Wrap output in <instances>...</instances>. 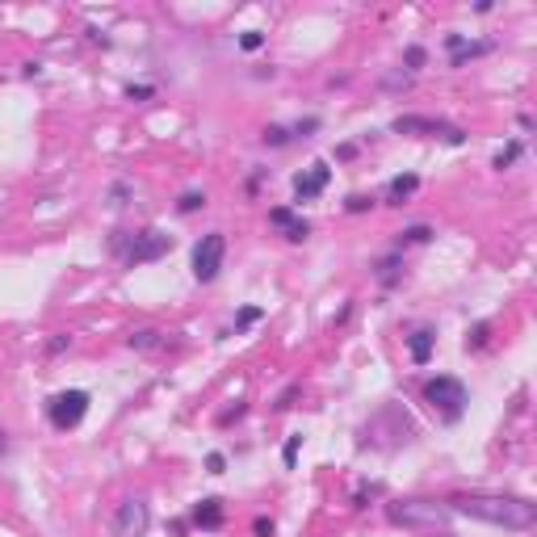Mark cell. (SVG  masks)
<instances>
[{"label": "cell", "mask_w": 537, "mask_h": 537, "mask_svg": "<svg viewBox=\"0 0 537 537\" xmlns=\"http://www.w3.org/2000/svg\"><path fill=\"white\" fill-rule=\"evenodd\" d=\"M449 512L474 516V520H487L500 529H533L537 520V504L520 500V496H453Z\"/></svg>", "instance_id": "cell-1"}, {"label": "cell", "mask_w": 537, "mask_h": 537, "mask_svg": "<svg viewBox=\"0 0 537 537\" xmlns=\"http://www.w3.org/2000/svg\"><path fill=\"white\" fill-rule=\"evenodd\" d=\"M449 516L453 512L445 504H437V500H395V504H387V520L391 525L424 529V533H445Z\"/></svg>", "instance_id": "cell-2"}, {"label": "cell", "mask_w": 537, "mask_h": 537, "mask_svg": "<svg viewBox=\"0 0 537 537\" xmlns=\"http://www.w3.org/2000/svg\"><path fill=\"white\" fill-rule=\"evenodd\" d=\"M407 437H411V420L399 403L382 407L378 416H369V424L361 428V445H373V449H399Z\"/></svg>", "instance_id": "cell-3"}, {"label": "cell", "mask_w": 537, "mask_h": 537, "mask_svg": "<svg viewBox=\"0 0 537 537\" xmlns=\"http://www.w3.org/2000/svg\"><path fill=\"white\" fill-rule=\"evenodd\" d=\"M424 399L433 403L445 420H458V416L466 411V387H462L458 378H449V373H441V378H433V382H424Z\"/></svg>", "instance_id": "cell-4"}, {"label": "cell", "mask_w": 537, "mask_h": 537, "mask_svg": "<svg viewBox=\"0 0 537 537\" xmlns=\"http://www.w3.org/2000/svg\"><path fill=\"white\" fill-rule=\"evenodd\" d=\"M223 256H227V235L223 231L202 235V244L193 248V277L202 286H210L214 277H219V268H223Z\"/></svg>", "instance_id": "cell-5"}, {"label": "cell", "mask_w": 537, "mask_h": 537, "mask_svg": "<svg viewBox=\"0 0 537 537\" xmlns=\"http://www.w3.org/2000/svg\"><path fill=\"white\" fill-rule=\"evenodd\" d=\"M391 130H395V135H433V139H445V143H453V147L466 143V130H458V126H449V122H441V118H420V114L395 118Z\"/></svg>", "instance_id": "cell-6"}, {"label": "cell", "mask_w": 537, "mask_h": 537, "mask_svg": "<svg viewBox=\"0 0 537 537\" xmlns=\"http://www.w3.org/2000/svg\"><path fill=\"white\" fill-rule=\"evenodd\" d=\"M88 411V391H59L55 399L46 403V416L55 428H76Z\"/></svg>", "instance_id": "cell-7"}, {"label": "cell", "mask_w": 537, "mask_h": 537, "mask_svg": "<svg viewBox=\"0 0 537 537\" xmlns=\"http://www.w3.org/2000/svg\"><path fill=\"white\" fill-rule=\"evenodd\" d=\"M173 248V235H164V231H155V227H147V231H139V235H130V248H126V264L135 268V264H147V260H159Z\"/></svg>", "instance_id": "cell-8"}, {"label": "cell", "mask_w": 537, "mask_h": 537, "mask_svg": "<svg viewBox=\"0 0 537 537\" xmlns=\"http://www.w3.org/2000/svg\"><path fill=\"white\" fill-rule=\"evenodd\" d=\"M147 525H151L147 500H135V496H130V500L118 504V512H114V533H118V537H143Z\"/></svg>", "instance_id": "cell-9"}, {"label": "cell", "mask_w": 537, "mask_h": 537, "mask_svg": "<svg viewBox=\"0 0 537 537\" xmlns=\"http://www.w3.org/2000/svg\"><path fill=\"white\" fill-rule=\"evenodd\" d=\"M328 181H332V168H328V164H311V173H298V177H294V193H298V202L319 197V193L328 189Z\"/></svg>", "instance_id": "cell-10"}, {"label": "cell", "mask_w": 537, "mask_h": 537, "mask_svg": "<svg viewBox=\"0 0 537 537\" xmlns=\"http://www.w3.org/2000/svg\"><path fill=\"white\" fill-rule=\"evenodd\" d=\"M268 223H273V227H282L290 244H302V240L311 235V223H306V219H294V210H286V206L268 210Z\"/></svg>", "instance_id": "cell-11"}, {"label": "cell", "mask_w": 537, "mask_h": 537, "mask_svg": "<svg viewBox=\"0 0 537 537\" xmlns=\"http://www.w3.org/2000/svg\"><path fill=\"white\" fill-rule=\"evenodd\" d=\"M433 344H437V332H433V328L411 332V336H407V353H411V361H416V365H428V357H433Z\"/></svg>", "instance_id": "cell-12"}, {"label": "cell", "mask_w": 537, "mask_h": 537, "mask_svg": "<svg viewBox=\"0 0 537 537\" xmlns=\"http://www.w3.org/2000/svg\"><path fill=\"white\" fill-rule=\"evenodd\" d=\"M491 50H496V42H487V38H482V42H462L458 50H453V55H449V68H466L470 59H478V55H491Z\"/></svg>", "instance_id": "cell-13"}, {"label": "cell", "mask_w": 537, "mask_h": 537, "mask_svg": "<svg viewBox=\"0 0 537 537\" xmlns=\"http://www.w3.org/2000/svg\"><path fill=\"white\" fill-rule=\"evenodd\" d=\"M193 525L197 529H223V504L219 500H202L193 508Z\"/></svg>", "instance_id": "cell-14"}, {"label": "cell", "mask_w": 537, "mask_h": 537, "mask_svg": "<svg viewBox=\"0 0 537 537\" xmlns=\"http://www.w3.org/2000/svg\"><path fill=\"white\" fill-rule=\"evenodd\" d=\"M420 189V177H411V173H403V177H395L391 185H387V206H403L411 193Z\"/></svg>", "instance_id": "cell-15"}, {"label": "cell", "mask_w": 537, "mask_h": 537, "mask_svg": "<svg viewBox=\"0 0 537 537\" xmlns=\"http://www.w3.org/2000/svg\"><path fill=\"white\" fill-rule=\"evenodd\" d=\"M159 344H164V336H159L155 328H139V332L126 336V349H135V353H151V349H159Z\"/></svg>", "instance_id": "cell-16"}, {"label": "cell", "mask_w": 537, "mask_h": 537, "mask_svg": "<svg viewBox=\"0 0 537 537\" xmlns=\"http://www.w3.org/2000/svg\"><path fill=\"white\" fill-rule=\"evenodd\" d=\"M520 151H525V143H520V139H512L508 147H500V151H496V159H491V168H500V173H504V168H512V164H516V159H520Z\"/></svg>", "instance_id": "cell-17"}, {"label": "cell", "mask_w": 537, "mask_h": 537, "mask_svg": "<svg viewBox=\"0 0 537 537\" xmlns=\"http://www.w3.org/2000/svg\"><path fill=\"white\" fill-rule=\"evenodd\" d=\"M399 268H403V260H399V256H382L373 273H378V282H382V286H395V282H399Z\"/></svg>", "instance_id": "cell-18"}, {"label": "cell", "mask_w": 537, "mask_h": 537, "mask_svg": "<svg viewBox=\"0 0 537 537\" xmlns=\"http://www.w3.org/2000/svg\"><path fill=\"white\" fill-rule=\"evenodd\" d=\"M428 240H433V227H424V223L399 231V248H407V244H428Z\"/></svg>", "instance_id": "cell-19"}, {"label": "cell", "mask_w": 537, "mask_h": 537, "mask_svg": "<svg viewBox=\"0 0 537 537\" xmlns=\"http://www.w3.org/2000/svg\"><path fill=\"white\" fill-rule=\"evenodd\" d=\"M290 139H294V135H290L286 126H264V130H260V143H264V147H286Z\"/></svg>", "instance_id": "cell-20"}, {"label": "cell", "mask_w": 537, "mask_h": 537, "mask_svg": "<svg viewBox=\"0 0 537 537\" xmlns=\"http://www.w3.org/2000/svg\"><path fill=\"white\" fill-rule=\"evenodd\" d=\"M105 202H110L114 210H122V206L130 202V181H114V185H110V193H105Z\"/></svg>", "instance_id": "cell-21"}, {"label": "cell", "mask_w": 537, "mask_h": 537, "mask_svg": "<svg viewBox=\"0 0 537 537\" xmlns=\"http://www.w3.org/2000/svg\"><path fill=\"white\" fill-rule=\"evenodd\" d=\"M202 206H206V193H197V189L181 193V202H177V210H181V214H193V210H202Z\"/></svg>", "instance_id": "cell-22"}, {"label": "cell", "mask_w": 537, "mask_h": 537, "mask_svg": "<svg viewBox=\"0 0 537 537\" xmlns=\"http://www.w3.org/2000/svg\"><path fill=\"white\" fill-rule=\"evenodd\" d=\"M424 59H428V55H424V46H407V50H403V64H407V76H411V72H420V68H424Z\"/></svg>", "instance_id": "cell-23"}, {"label": "cell", "mask_w": 537, "mask_h": 537, "mask_svg": "<svg viewBox=\"0 0 537 537\" xmlns=\"http://www.w3.org/2000/svg\"><path fill=\"white\" fill-rule=\"evenodd\" d=\"M260 315H264V311H260V306H244V311H240V315H235V328H240V332H244V328H252V324H260Z\"/></svg>", "instance_id": "cell-24"}, {"label": "cell", "mask_w": 537, "mask_h": 537, "mask_svg": "<svg viewBox=\"0 0 537 537\" xmlns=\"http://www.w3.org/2000/svg\"><path fill=\"white\" fill-rule=\"evenodd\" d=\"M298 395H302V387H286V391H282V395H277V403H273V411H290V407H294V399H298Z\"/></svg>", "instance_id": "cell-25"}, {"label": "cell", "mask_w": 537, "mask_h": 537, "mask_svg": "<svg viewBox=\"0 0 537 537\" xmlns=\"http://www.w3.org/2000/svg\"><path fill=\"white\" fill-rule=\"evenodd\" d=\"M487 336H491V328L478 324L474 332H466V349H482V344H487Z\"/></svg>", "instance_id": "cell-26"}, {"label": "cell", "mask_w": 537, "mask_h": 537, "mask_svg": "<svg viewBox=\"0 0 537 537\" xmlns=\"http://www.w3.org/2000/svg\"><path fill=\"white\" fill-rule=\"evenodd\" d=\"M64 349H72V336H64V332H59V336H50V340H46V357H59V353H64Z\"/></svg>", "instance_id": "cell-27"}, {"label": "cell", "mask_w": 537, "mask_h": 537, "mask_svg": "<svg viewBox=\"0 0 537 537\" xmlns=\"http://www.w3.org/2000/svg\"><path fill=\"white\" fill-rule=\"evenodd\" d=\"M240 46H244V50H260V46H264V34H260V30H248V34H240Z\"/></svg>", "instance_id": "cell-28"}, {"label": "cell", "mask_w": 537, "mask_h": 537, "mask_svg": "<svg viewBox=\"0 0 537 537\" xmlns=\"http://www.w3.org/2000/svg\"><path fill=\"white\" fill-rule=\"evenodd\" d=\"M407 84H411L407 72H391V76H382V88H407Z\"/></svg>", "instance_id": "cell-29"}, {"label": "cell", "mask_w": 537, "mask_h": 537, "mask_svg": "<svg viewBox=\"0 0 537 537\" xmlns=\"http://www.w3.org/2000/svg\"><path fill=\"white\" fill-rule=\"evenodd\" d=\"M369 206H373V202H369V197H361V193H353V197L344 202V210H349V214H361V210H369Z\"/></svg>", "instance_id": "cell-30"}, {"label": "cell", "mask_w": 537, "mask_h": 537, "mask_svg": "<svg viewBox=\"0 0 537 537\" xmlns=\"http://www.w3.org/2000/svg\"><path fill=\"white\" fill-rule=\"evenodd\" d=\"M311 130H319V118H302V122H298V126H294L290 135H298V139H306Z\"/></svg>", "instance_id": "cell-31"}, {"label": "cell", "mask_w": 537, "mask_h": 537, "mask_svg": "<svg viewBox=\"0 0 537 537\" xmlns=\"http://www.w3.org/2000/svg\"><path fill=\"white\" fill-rule=\"evenodd\" d=\"M298 445H302V437H290V441H286V449H282L286 466H294V458H298Z\"/></svg>", "instance_id": "cell-32"}, {"label": "cell", "mask_w": 537, "mask_h": 537, "mask_svg": "<svg viewBox=\"0 0 537 537\" xmlns=\"http://www.w3.org/2000/svg\"><path fill=\"white\" fill-rule=\"evenodd\" d=\"M151 92H155L151 84H130V88H126V97H130V101H143V97H151Z\"/></svg>", "instance_id": "cell-33"}, {"label": "cell", "mask_w": 537, "mask_h": 537, "mask_svg": "<svg viewBox=\"0 0 537 537\" xmlns=\"http://www.w3.org/2000/svg\"><path fill=\"white\" fill-rule=\"evenodd\" d=\"M252 533H256V537H273V520H264V516H256V525H252Z\"/></svg>", "instance_id": "cell-34"}, {"label": "cell", "mask_w": 537, "mask_h": 537, "mask_svg": "<svg viewBox=\"0 0 537 537\" xmlns=\"http://www.w3.org/2000/svg\"><path fill=\"white\" fill-rule=\"evenodd\" d=\"M206 466H210V474H223L227 458H223V453H210V458H206Z\"/></svg>", "instance_id": "cell-35"}, {"label": "cell", "mask_w": 537, "mask_h": 537, "mask_svg": "<svg viewBox=\"0 0 537 537\" xmlns=\"http://www.w3.org/2000/svg\"><path fill=\"white\" fill-rule=\"evenodd\" d=\"M244 411H248V407H244V403H235V407H231V411H223V416H219V424H231V420H240V416H244Z\"/></svg>", "instance_id": "cell-36"}, {"label": "cell", "mask_w": 537, "mask_h": 537, "mask_svg": "<svg viewBox=\"0 0 537 537\" xmlns=\"http://www.w3.org/2000/svg\"><path fill=\"white\" fill-rule=\"evenodd\" d=\"M9 449V437H5V428H0V453H5Z\"/></svg>", "instance_id": "cell-37"}, {"label": "cell", "mask_w": 537, "mask_h": 537, "mask_svg": "<svg viewBox=\"0 0 537 537\" xmlns=\"http://www.w3.org/2000/svg\"><path fill=\"white\" fill-rule=\"evenodd\" d=\"M433 537H453V533H433Z\"/></svg>", "instance_id": "cell-38"}]
</instances>
